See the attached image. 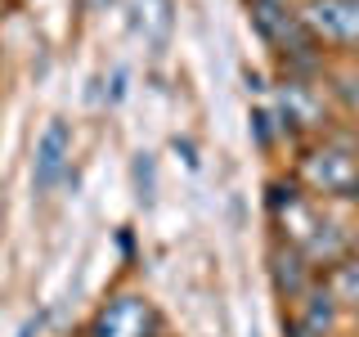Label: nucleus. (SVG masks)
Segmentation results:
<instances>
[{
    "instance_id": "nucleus-14",
    "label": "nucleus",
    "mask_w": 359,
    "mask_h": 337,
    "mask_svg": "<svg viewBox=\"0 0 359 337\" xmlns=\"http://www.w3.org/2000/svg\"><path fill=\"white\" fill-rule=\"evenodd\" d=\"M86 5H90V9H108L112 0H86Z\"/></svg>"
},
{
    "instance_id": "nucleus-13",
    "label": "nucleus",
    "mask_w": 359,
    "mask_h": 337,
    "mask_svg": "<svg viewBox=\"0 0 359 337\" xmlns=\"http://www.w3.org/2000/svg\"><path fill=\"white\" fill-rule=\"evenodd\" d=\"M351 252L359 256V220H355V230H351Z\"/></svg>"
},
{
    "instance_id": "nucleus-12",
    "label": "nucleus",
    "mask_w": 359,
    "mask_h": 337,
    "mask_svg": "<svg viewBox=\"0 0 359 337\" xmlns=\"http://www.w3.org/2000/svg\"><path fill=\"white\" fill-rule=\"evenodd\" d=\"M175 153H184V162L198 166V153H194V144H189V140H175Z\"/></svg>"
},
{
    "instance_id": "nucleus-6",
    "label": "nucleus",
    "mask_w": 359,
    "mask_h": 337,
    "mask_svg": "<svg viewBox=\"0 0 359 337\" xmlns=\"http://www.w3.org/2000/svg\"><path fill=\"white\" fill-rule=\"evenodd\" d=\"M278 108H283V126L292 121V126L301 131H314L323 121V99L310 90V81H301V77H287L283 90H278Z\"/></svg>"
},
{
    "instance_id": "nucleus-9",
    "label": "nucleus",
    "mask_w": 359,
    "mask_h": 337,
    "mask_svg": "<svg viewBox=\"0 0 359 337\" xmlns=\"http://www.w3.org/2000/svg\"><path fill=\"white\" fill-rule=\"evenodd\" d=\"M130 180H135V198H140L144 207H153L157 202V162H153V153H135Z\"/></svg>"
},
{
    "instance_id": "nucleus-10",
    "label": "nucleus",
    "mask_w": 359,
    "mask_h": 337,
    "mask_svg": "<svg viewBox=\"0 0 359 337\" xmlns=\"http://www.w3.org/2000/svg\"><path fill=\"white\" fill-rule=\"evenodd\" d=\"M337 99H341V108L351 112V121H359V72L337 77Z\"/></svg>"
},
{
    "instance_id": "nucleus-15",
    "label": "nucleus",
    "mask_w": 359,
    "mask_h": 337,
    "mask_svg": "<svg viewBox=\"0 0 359 337\" xmlns=\"http://www.w3.org/2000/svg\"><path fill=\"white\" fill-rule=\"evenodd\" d=\"M252 337H256V333H252Z\"/></svg>"
},
{
    "instance_id": "nucleus-7",
    "label": "nucleus",
    "mask_w": 359,
    "mask_h": 337,
    "mask_svg": "<svg viewBox=\"0 0 359 337\" xmlns=\"http://www.w3.org/2000/svg\"><path fill=\"white\" fill-rule=\"evenodd\" d=\"M301 252L310 256V265H314V270H328V265L341 261V256H351V230H341L337 220L323 216V220H319V230H314L310 239H306V247H301Z\"/></svg>"
},
{
    "instance_id": "nucleus-4",
    "label": "nucleus",
    "mask_w": 359,
    "mask_h": 337,
    "mask_svg": "<svg viewBox=\"0 0 359 337\" xmlns=\"http://www.w3.org/2000/svg\"><path fill=\"white\" fill-rule=\"evenodd\" d=\"M67 157H72V131L63 117H54L36 140V162H32V189L36 198L54 194V185L67 176Z\"/></svg>"
},
{
    "instance_id": "nucleus-8",
    "label": "nucleus",
    "mask_w": 359,
    "mask_h": 337,
    "mask_svg": "<svg viewBox=\"0 0 359 337\" xmlns=\"http://www.w3.org/2000/svg\"><path fill=\"white\" fill-rule=\"evenodd\" d=\"M323 288L337 297V306H359V256L351 252L323 270Z\"/></svg>"
},
{
    "instance_id": "nucleus-2",
    "label": "nucleus",
    "mask_w": 359,
    "mask_h": 337,
    "mask_svg": "<svg viewBox=\"0 0 359 337\" xmlns=\"http://www.w3.org/2000/svg\"><path fill=\"white\" fill-rule=\"evenodd\" d=\"M86 337H162V315L144 292H112L95 306Z\"/></svg>"
},
{
    "instance_id": "nucleus-3",
    "label": "nucleus",
    "mask_w": 359,
    "mask_h": 337,
    "mask_svg": "<svg viewBox=\"0 0 359 337\" xmlns=\"http://www.w3.org/2000/svg\"><path fill=\"white\" fill-rule=\"evenodd\" d=\"M297 14L319 50H359V0H301Z\"/></svg>"
},
{
    "instance_id": "nucleus-5",
    "label": "nucleus",
    "mask_w": 359,
    "mask_h": 337,
    "mask_svg": "<svg viewBox=\"0 0 359 337\" xmlns=\"http://www.w3.org/2000/svg\"><path fill=\"white\" fill-rule=\"evenodd\" d=\"M319 270L310 265V256L301 252V247H292V243H278L274 252H269V279H274V292L283 301H292V306H297L301 297H306V292L319 284Z\"/></svg>"
},
{
    "instance_id": "nucleus-1",
    "label": "nucleus",
    "mask_w": 359,
    "mask_h": 337,
    "mask_svg": "<svg viewBox=\"0 0 359 337\" xmlns=\"http://www.w3.org/2000/svg\"><path fill=\"white\" fill-rule=\"evenodd\" d=\"M301 185H306V194L314 198H346L355 202L359 198V149L351 140H319L314 149H306L297 166Z\"/></svg>"
},
{
    "instance_id": "nucleus-11",
    "label": "nucleus",
    "mask_w": 359,
    "mask_h": 337,
    "mask_svg": "<svg viewBox=\"0 0 359 337\" xmlns=\"http://www.w3.org/2000/svg\"><path fill=\"white\" fill-rule=\"evenodd\" d=\"M121 95H126V72H121V67H117V72H112V104H117Z\"/></svg>"
}]
</instances>
